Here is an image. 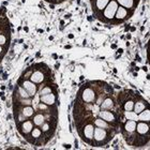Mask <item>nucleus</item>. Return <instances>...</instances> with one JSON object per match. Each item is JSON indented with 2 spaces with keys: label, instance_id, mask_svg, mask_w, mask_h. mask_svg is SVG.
Instances as JSON below:
<instances>
[{
  "label": "nucleus",
  "instance_id": "f257e3e1",
  "mask_svg": "<svg viewBox=\"0 0 150 150\" xmlns=\"http://www.w3.org/2000/svg\"><path fill=\"white\" fill-rule=\"evenodd\" d=\"M117 9H118L117 2L115 0H112L110 2H108L107 7L105 8V11H104V17H106L108 20H112L114 17V15L116 14Z\"/></svg>",
  "mask_w": 150,
  "mask_h": 150
},
{
  "label": "nucleus",
  "instance_id": "f03ea898",
  "mask_svg": "<svg viewBox=\"0 0 150 150\" xmlns=\"http://www.w3.org/2000/svg\"><path fill=\"white\" fill-rule=\"evenodd\" d=\"M82 98L83 100L87 103H90V102H93L94 99H96V93L90 87H85L82 90Z\"/></svg>",
  "mask_w": 150,
  "mask_h": 150
},
{
  "label": "nucleus",
  "instance_id": "7ed1b4c3",
  "mask_svg": "<svg viewBox=\"0 0 150 150\" xmlns=\"http://www.w3.org/2000/svg\"><path fill=\"white\" fill-rule=\"evenodd\" d=\"M23 87H24V89H25L27 92H28V94H29L30 97H33L34 94H36V91H37V87H36L34 83H32V82H29V80H26V82H24Z\"/></svg>",
  "mask_w": 150,
  "mask_h": 150
},
{
  "label": "nucleus",
  "instance_id": "20e7f679",
  "mask_svg": "<svg viewBox=\"0 0 150 150\" xmlns=\"http://www.w3.org/2000/svg\"><path fill=\"white\" fill-rule=\"evenodd\" d=\"M93 132H94V138H96L97 142H103V140H105V137L107 135L106 131L104 130L103 128L98 127Z\"/></svg>",
  "mask_w": 150,
  "mask_h": 150
},
{
  "label": "nucleus",
  "instance_id": "39448f33",
  "mask_svg": "<svg viewBox=\"0 0 150 150\" xmlns=\"http://www.w3.org/2000/svg\"><path fill=\"white\" fill-rule=\"evenodd\" d=\"M99 116L100 118H102L103 120L107 121V122H113L115 119V115H114L112 112H107V110H102V112H99Z\"/></svg>",
  "mask_w": 150,
  "mask_h": 150
},
{
  "label": "nucleus",
  "instance_id": "423d86ee",
  "mask_svg": "<svg viewBox=\"0 0 150 150\" xmlns=\"http://www.w3.org/2000/svg\"><path fill=\"white\" fill-rule=\"evenodd\" d=\"M41 101H42V102H44L45 104H47V105H52V104L55 103V101H56V97H55V94H53L52 92H50V93L41 96Z\"/></svg>",
  "mask_w": 150,
  "mask_h": 150
},
{
  "label": "nucleus",
  "instance_id": "0eeeda50",
  "mask_svg": "<svg viewBox=\"0 0 150 150\" xmlns=\"http://www.w3.org/2000/svg\"><path fill=\"white\" fill-rule=\"evenodd\" d=\"M137 130V133L140 134V135H145L146 133H148V131H149V126L148 123L146 122H140V123L136 124V128H135Z\"/></svg>",
  "mask_w": 150,
  "mask_h": 150
},
{
  "label": "nucleus",
  "instance_id": "6e6552de",
  "mask_svg": "<svg viewBox=\"0 0 150 150\" xmlns=\"http://www.w3.org/2000/svg\"><path fill=\"white\" fill-rule=\"evenodd\" d=\"M30 80H31V82L32 83H41L42 80H44V75L43 73L41 72V71H36V72H33V73L31 74V76H30Z\"/></svg>",
  "mask_w": 150,
  "mask_h": 150
},
{
  "label": "nucleus",
  "instance_id": "1a4fd4ad",
  "mask_svg": "<svg viewBox=\"0 0 150 150\" xmlns=\"http://www.w3.org/2000/svg\"><path fill=\"white\" fill-rule=\"evenodd\" d=\"M93 126L92 124H87L86 127L84 128V137H86L87 140H91L93 136Z\"/></svg>",
  "mask_w": 150,
  "mask_h": 150
},
{
  "label": "nucleus",
  "instance_id": "9d476101",
  "mask_svg": "<svg viewBox=\"0 0 150 150\" xmlns=\"http://www.w3.org/2000/svg\"><path fill=\"white\" fill-rule=\"evenodd\" d=\"M135 128H136V121H135V120L129 119V121H127L126 124H124V130L127 131V132H129V133L134 132V131H135Z\"/></svg>",
  "mask_w": 150,
  "mask_h": 150
},
{
  "label": "nucleus",
  "instance_id": "9b49d317",
  "mask_svg": "<svg viewBox=\"0 0 150 150\" xmlns=\"http://www.w3.org/2000/svg\"><path fill=\"white\" fill-rule=\"evenodd\" d=\"M116 18L118 20H123L126 17L128 16V11L124 9V8H118L116 11Z\"/></svg>",
  "mask_w": 150,
  "mask_h": 150
},
{
  "label": "nucleus",
  "instance_id": "f8f14e48",
  "mask_svg": "<svg viewBox=\"0 0 150 150\" xmlns=\"http://www.w3.org/2000/svg\"><path fill=\"white\" fill-rule=\"evenodd\" d=\"M133 108H134V110H135V113H136V114H140V112H143V110L146 108V103H145V101H140V102H136Z\"/></svg>",
  "mask_w": 150,
  "mask_h": 150
},
{
  "label": "nucleus",
  "instance_id": "ddd939ff",
  "mask_svg": "<svg viewBox=\"0 0 150 150\" xmlns=\"http://www.w3.org/2000/svg\"><path fill=\"white\" fill-rule=\"evenodd\" d=\"M32 129H33V128H32V122H31V121H26V122H24L23 126H22V133L23 134L29 133Z\"/></svg>",
  "mask_w": 150,
  "mask_h": 150
},
{
  "label": "nucleus",
  "instance_id": "4468645a",
  "mask_svg": "<svg viewBox=\"0 0 150 150\" xmlns=\"http://www.w3.org/2000/svg\"><path fill=\"white\" fill-rule=\"evenodd\" d=\"M140 115L138 116V120L140 121H145V122H148L149 121V118H150V114H149V110H144L143 112H140Z\"/></svg>",
  "mask_w": 150,
  "mask_h": 150
},
{
  "label": "nucleus",
  "instance_id": "2eb2a0df",
  "mask_svg": "<svg viewBox=\"0 0 150 150\" xmlns=\"http://www.w3.org/2000/svg\"><path fill=\"white\" fill-rule=\"evenodd\" d=\"M108 1L110 0H96V7H97L98 10H103L108 4Z\"/></svg>",
  "mask_w": 150,
  "mask_h": 150
},
{
  "label": "nucleus",
  "instance_id": "dca6fc26",
  "mask_svg": "<svg viewBox=\"0 0 150 150\" xmlns=\"http://www.w3.org/2000/svg\"><path fill=\"white\" fill-rule=\"evenodd\" d=\"M33 123L36 126H42L44 123V117L42 114H38L33 118Z\"/></svg>",
  "mask_w": 150,
  "mask_h": 150
},
{
  "label": "nucleus",
  "instance_id": "f3484780",
  "mask_svg": "<svg viewBox=\"0 0 150 150\" xmlns=\"http://www.w3.org/2000/svg\"><path fill=\"white\" fill-rule=\"evenodd\" d=\"M121 6L126 8H133L134 7V0H118Z\"/></svg>",
  "mask_w": 150,
  "mask_h": 150
},
{
  "label": "nucleus",
  "instance_id": "a211bd4d",
  "mask_svg": "<svg viewBox=\"0 0 150 150\" xmlns=\"http://www.w3.org/2000/svg\"><path fill=\"white\" fill-rule=\"evenodd\" d=\"M94 124H96L97 127H99V128H108V124L106 123V121H105V120H103L102 118H98V119H96Z\"/></svg>",
  "mask_w": 150,
  "mask_h": 150
},
{
  "label": "nucleus",
  "instance_id": "6ab92c4d",
  "mask_svg": "<svg viewBox=\"0 0 150 150\" xmlns=\"http://www.w3.org/2000/svg\"><path fill=\"white\" fill-rule=\"evenodd\" d=\"M112 107H113V100L110 99V98L106 99L102 103V108H104V110H108V108H112Z\"/></svg>",
  "mask_w": 150,
  "mask_h": 150
},
{
  "label": "nucleus",
  "instance_id": "aec40b11",
  "mask_svg": "<svg viewBox=\"0 0 150 150\" xmlns=\"http://www.w3.org/2000/svg\"><path fill=\"white\" fill-rule=\"evenodd\" d=\"M33 108H31L29 106H26L25 108H23V115L25 117H30L33 115Z\"/></svg>",
  "mask_w": 150,
  "mask_h": 150
},
{
  "label": "nucleus",
  "instance_id": "412c9836",
  "mask_svg": "<svg viewBox=\"0 0 150 150\" xmlns=\"http://www.w3.org/2000/svg\"><path fill=\"white\" fill-rule=\"evenodd\" d=\"M126 117L129 118L130 120H138V116H137V114L135 112H126Z\"/></svg>",
  "mask_w": 150,
  "mask_h": 150
},
{
  "label": "nucleus",
  "instance_id": "4be33fe9",
  "mask_svg": "<svg viewBox=\"0 0 150 150\" xmlns=\"http://www.w3.org/2000/svg\"><path fill=\"white\" fill-rule=\"evenodd\" d=\"M133 107H134V103L132 101H128V102H126V104H124V110H126V112L132 110Z\"/></svg>",
  "mask_w": 150,
  "mask_h": 150
},
{
  "label": "nucleus",
  "instance_id": "5701e85b",
  "mask_svg": "<svg viewBox=\"0 0 150 150\" xmlns=\"http://www.w3.org/2000/svg\"><path fill=\"white\" fill-rule=\"evenodd\" d=\"M41 136V130L40 129H38V128H36L34 130H32V132H31V137H33V138H38V137Z\"/></svg>",
  "mask_w": 150,
  "mask_h": 150
},
{
  "label": "nucleus",
  "instance_id": "b1692460",
  "mask_svg": "<svg viewBox=\"0 0 150 150\" xmlns=\"http://www.w3.org/2000/svg\"><path fill=\"white\" fill-rule=\"evenodd\" d=\"M50 92H52V88H50V87H45V88H43V89L41 90V94H42V96L50 93Z\"/></svg>",
  "mask_w": 150,
  "mask_h": 150
},
{
  "label": "nucleus",
  "instance_id": "393cba45",
  "mask_svg": "<svg viewBox=\"0 0 150 150\" xmlns=\"http://www.w3.org/2000/svg\"><path fill=\"white\" fill-rule=\"evenodd\" d=\"M50 129V123H43L42 124V131H43V132H48Z\"/></svg>",
  "mask_w": 150,
  "mask_h": 150
},
{
  "label": "nucleus",
  "instance_id": "a878e982",
  "mask_svg": "<svg viewBox=\"0 0 150 150\" xmlns=\"http://www.w3.org/2000/svg\"><path fill=\"white\" fill-rule=\"evenodd\" d=\"M6 43H7V38L3 34H0V45H3Z\"/></svg>",
  "mask_w": 150,
  "mask_h": 150
},
{
  "label": "nucleus",
  "instance_id": "bb28decb",
  "mask_svg": "<svg viewBox=\"0 0 150 150\" xmlns=\"http://www.w3.org/2000/svg\"><path fill=\"white\" fill-rule=\"evenodd\" d=\"M0 53H2V47L0 46Z\"/></svg>",
  "mask_w": 150,
  "mask_h": 150
}]
</instances>
